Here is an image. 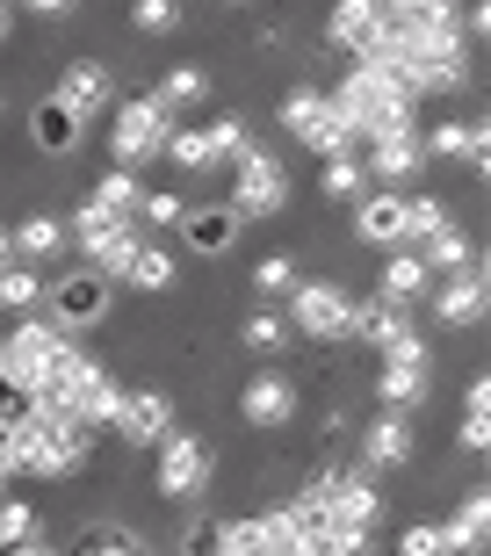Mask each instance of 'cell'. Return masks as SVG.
<instances>
[{
	"label": "cell",
	"mask_w": 491,
	"mask_h": 556,
	"mask_svg": "<svg viewBox=\"0 0 491 556\" xmlns=\"http://www.w3.org/2000/svg\"><path fill=\"white\" fill-rule=\"evenodd\" d=\"M43 304V275L29 261H8L0 268V311H37Z\"/></svg>",
	"instance_id": "d590c367"
},
{
	"label": "cell",
	"mask_w": 491,
	"mask_h": 556,
	"mask_svg": "<svg viewBox=\"0 0 491 556\" xmlns=\"http://www.w3.org/2000/svg\"><path fill=\"white\" fill-rule=\"evenodd\" d=\"M130 22L144 37H166V29H181V0H130Z\"/></svg>",
	"instance_id": "60d3db41"
},
{
	"label": "cell",
	"mask_w": 491,
	"mask_h": 556,
	"mask_svg": "<svg viewBox=\"0 0 491 556\" xmlns=\"http://www.w3.org/2000/svg\"><path fill=\"white\" fill-rule=\"evenodd\" d=\"M289 195H297V188H289V166L275 160V152L246 144L239 160H231V195H225V203L239 210L246 225H261V217H282Z\"/></svg>",
	"instance_id": "5b68a950"
},
{
	"label": "cell",
	"mask_w": 491,
	"mask_h": 556,
	"mask_svg": "<svg viewBox=\"0 0 491 556\" xmlns=\"http://www.w3.org/2000/svg\"><path fill=\"white\" fill-rule=\"evenodd\" d=\"M37 506H29V498H8L0 492V556L8 549H29V542H37Z\"/></svg>",
	"instance_id": "8d00e7d4"
},
{
	"label": "cell",
	"mask_w": 491,
	"mask_h": 556,
	"mask_svg": "<svg viewBox=\"0 0 491 556\" xmlns=\"http://www.w3.org/2000/svg\"><path fill=\"white\" fill-rule=\"evenodd\" d=\"M376 405H383V413H419V405H427V362H383Z\"/></svg>",
	"instance_id": "cb8c5ba5"
},
{
	"label": "cell",
	"mask_w": 491,
	"mask_h": 556,
	"mask_svg": "<svg viewBox=\"0 0 491 556\" xmlns=\"http://www.w3.org/2000/svg\"><path fill=\"white\" fill-rule=\"evenodd\" d=\"M304 556H318V549H304Z\"/></svg>",
	"instance_id": "11a10c76"
},
{
	"label": "cell",
	"mask_w": 491,
	"mask_h": 556,
	"mask_svg": "<svg viewBox=\"0 0 491 556\" xmlns=\"http://www.w3.org/2000/svg\"><path fill=\"white\" fill-rule=\"evenodd\" d=\"M152 102H160L166 116H181V109H203V102H210V73H203V65H174V73H160Z\"/></svg>",
	"instance_id": "4316f807"
},
{
	"label": "cell",
	"mask_w": 491,
	"mask_h": 556,
	"mask_svg": "<svg viewBox=\"0 0 491 556\" xmlns=\"http://www.w3.org/2000/svg\"><path fill=\"white\" fill-rule=\"evenodd\" d=\"M239 413H246V427H289V419L304 413V383L282 369H261L239 391Z\"/></svg>",
	"instance_id": "7c38bea8"
},
{
	"label": "cell",
	"mask_w": 491,
	"mask_h": 556,
	"mask_svg": "<svg viewBox=\"0 0 491 556\" xmlns=\"http://www.w3.org/2000/svg\"><path fill=\"white\" fill-rule=\"evenodd\" d=\"M152 484H160V498H203L210 484V448L196 441V433H166V441H152Z\"/></svg>",
	"instance_id": "ba28073f"
},
{
	"label": "cell",
	"mask_w": 491,
	"mask_h": 556,
	"mask_svg": "<svg viewBox=\"0 0 491 556\" xmlns=\"http://www.w3.org/2000/svg\"><path fill=\"white\" fill-rule=\"evenodd\" d=\"M181 195H166V188H152V195H138V225H181Z\"/></svg>",
	"instance_id": "ee69618b"
},
{
	"label": "cell",
	"mask_w": 491,
	"mask_h": 556,
	"mask_svg": "<svg viewBox=\"0 0 491 556\" xmlns=\"http://www.w3.org/2000/svg\"><path fill=\"white\" fill-rule=\"evenodd\" d=\"M73 413H80V427H95V433H109V427H116V413H123V383H116V376H95V383H87V391H80V405H73Z\"/></svg>",
	"instance_id": "1f68e13d"
},
{
	"label": "cell",
	"mask_w": 491,
	"mask_h": 556,
	"mask_svg": "<svg viewBox=\"0 0 491 556\" xmlns=\"http://www.w3.org/2000/svg\"><path fill=\"white\" fill-rule=\"evenodd\" d=\"M362 166H368V181L412 188V181H419V166H427V138H419V124H412V130H390V138H368L362 144Z\"/></svg>",
	"instance_id": "30bf717a"
},
{
	"label": "cell",
	"mask_w": 491,
	"mask_h": 556,
	"mask_svg": "<svg viewBox=\"0 0 491 556\" xmlns=\"http://www.w3.org/2000/svg\"><path fill=\"white\" fill-rule=\"evenodd\" d=\"M433 296V318L441 326H477L484 318V261H470V268H455L441 289H427Z\"/></svg>",
	"instance_id": "d6986e66"
},
{
	"label": "cell",
	"mask_w": 491,
	"mask_h": 556,
	"mask_svg": "<svg viewBox=\"0 0 491 556\" xmlns=\"http://www.w3.org/2000/svg\"><path fill=\"white\" fill-rule=\"evenodd\" d=\"M275 124L289 130V144H311L318 160H332V152H362L354 116H340V109H332V94H318V87H289L282 109H275Z\"/></svg>",
	"instance_id": "7a4b0ae2"
},
{
	"label": "cell",
	"mask_w": 491,
	"mask_h": 556,
	"mask_svg": "<svg viewBox=\"0 0 491 556\" xmlns=\"http://www.w3.org/2000/svg\"><path fill=\"white\" fill-rule=\"evenodd\" d=\"M419 261H427L433 275H455V268H470V261H477V239L449 217V225L433 231V239H419Z\"/></svg>",
	"instance_id": "83f0119b"
},
{
	"label": "cell",
	"mask_w": 491,
	"mask_h": 556,
	"mask_svg": "<svg viewBox=\"0 0 491 556\" xmlns=\"http://www.w3.org/2000/svg\"><path fill=\"white\" fill-rule=\"evenodd\" d=\"M65 239L87 253V268H102L109 282H123V268H130V253L144 247V231H138V217H109V210H95V203H80L73 217H65Z\"/></svg>",
	"instance_id": "277c9868"
},
{
	"label": "cell",
	"mask_w": 491,
	"mask_h": 556,
	"mask_svg": "<svg viewBox=\"0 0 491 556\" xmlns=\"http://www.w3.org/2000/svg\"><path fill=\"white\" fill-rule=\"evenodd\" d=\"M225 556H267L261 528H253V520H225Z\"/></svg>",
	"instance_id": "bcb514c9"
},
{
	"label": "cell",
	"mask_w": 491,
	"mask_h": 556,
	"mask_svg": "<svg viewBox=\"0 0 491 556\" xmlns=\"http://www.w3.org/2000/svg\"><path fill=\"white\" fill-rule=\"evenodd\" d=\"M398 332H412V311L383 304V296H368V304L354 296V332H348V340H362V348H376V354H383L390 340H398Z\"/></svg>",
	"instance_id": "d4e9b609"
},
{
	"label": "cell",
	"mask_w": 491,
	"mask_h": 556,
	"mask_svg": "<svg viewBox=\"0 0 491 556\" xmlns=\"http://www.w3.org/2000/svg\"><path fill=\"white\" fill-rule=\"evenodd\" d=\"M398 556H455V549L441 535V520H405L398 528Z\"/></svg>",
	"instance_id": "ab89813d"
},
{
	"label": "cell",
	"mask_w": 491,
	"mask_h": 556,
	"mask_svg": "<svg viewBox=\"0 0 491 556\" xmlns=\"http://www.w3.org/2000/svg\"><path fill=\"white\" fill-rule=\"evenodd\" d=\"M318 195H326V203H354V195H368L362 152H332V160L318 166Z\"/></svg>",
	"instance_id": "f546056e"
},
{
	"label": "cell",
	"mask_w": 491,
	"mask_h": 556,
	"mask_svg": "<svg viewBox=\"0 0 491 556\" xmlns=\"http://www.w3.org/2000/svg\"><path fill=\"white\" fill-rule=\"evenodd\" d=\"M210 144H217V160H239V152H246V144H253V138H246V116H210Z\"/></svg>",
	"instance_id": "7bdbcfd3"
},
{
	"label": "cell",
	"mask_w": 491,
	"mask_h": 556,
	"mask_svg": "<svg viewBox=\"0 0 491 556\" xmlns=\"http://www.w3.org/2000/svg\"><path fill=\"white\" fill-rule=\"evenodd\" d=\"M116 289H138V296H166V289H174V253L144 239V247L130 253V268H123V282H116Z\"/></svg>",
	"instance_id": "484cf974"
},
{
	"label": "cell",
	"mask_w": 491,
	"mask_h": 556,
	"mask_svg": "<svg viewBox=\"0 0 491 556\" xmlns=\"http://www.w3.org/2000/svg\"><path fill=\"white\" fill-rule=\"evenodd\" d=\"M455 448H463V455H484V448H491V413H463V427H455Z\"/></svg>",
	"instance_id": "f6af8a7d"
},
{
	"label": "cell",
	"mask_w": 491,
	"mask_h": 556,
	"mask_svg": "<svg viewBox=\"0 0 491 556\" xmlns=\"http://www.w3.org/2000/svg\"><path fill=\"white\" fill-rule=\"evenodd\" d=\"M109 311H116V282H109L102 268H73V275H59V282H43V318L59 332L102 326Z\"/></svg>",
	"instance_id": "8992f818"
},
{
	"label": "cell",
	"mask_w": 491,
	"mask_h": 556,
	"mask_svg": "<svg viewBox=\"0 0 491 556\" xmlns=\"http://www.w3.org/2000/svg\"><path fill=\"white\" fill-rule=\"evenodd\" d=\"M8 239H15V261H59L73 239H65V217H51V210H37V217H22V225H8Z\"/></svg>",
	"instance_id": "7402d4cb"
},
{
	"label": "cell",
	"mask_w": 491,
	"mask_h": 556,
	"mask_svg": "<svg viewBox=\"0 0 491 556\" xmlns=\"http://www.w3.org/2000/svg\"><path fill=\"white\" fill-rule=\"evenodd\" d=\"M51 102L59 109H73V116H109V102H116V73H109L102 59H73L59 73V80H51Z\"/></svg>",
	"instance_id": "8fae6325"
},
{
	"label": "cell",
	"mask_w": 491,
	"mask_h": 556,
	"mask_svg": "<svg viewBox=\"0 0 491 556\" xmlns=\"http://www.w3.org/2000/svg\"><path fill=\"white\" fill-rule=\"evenodd\" d=\"M427 289H433V268L419 261V247H390L383 275H376V296L398 304V311H412V304H427Z\"/></svg>",
	"instance_id": "ac0fdd59"
},
{
	"label": "cell",
	"mask_w": 491,
	"mask_h": 556,
	"mask_svg": "<svg viewBox=\"0 0 491 556\" xmlns=\"http://www.w3.org/2000/svg\"><path fill=\"white\" fill-rule=\"evenodd\" d=\"M239 340H246V354L275 362V354H289V348H297V326H289L282 311H253V318L239 326Z\"/></svg>",
	"instance_id": "f1b7e54d"
},
{
	"label": "cell",
	"mask_w": 491,
	"mask_h": 556,
	"mask_svg": "<svg viewBox=\"0 0 491 556\" xmlns=\"http://www.w3.org/2000/svg\"><path fill=\"white\" fill-rule=\"evenodd\" d=\"M253 528H261V549L267 556H304V528H297V514H289V506L253 514Z\"/></svg>",
	"instance_id": "d6a6232c"
},
{
	"label": "cell",
	"mask_w": 491,
	"mask_h": 556,
	"mask_svg": "<svg viewBox=\"0 0 491 556\" xmlns=\"http://www.w3.org/2000/svg\"><path fill=\"white\" fill-rule=\"evenodd\" d=\"M441 535H449V549H484V535H491V498L470 492L449 520H441Z\"/></svg>",
	"instance_id": "4dcf8cb0"
},
{
	"label": "cell",
	"mask_w": 491,
	"mask_h": 556,
	"mask_svg": "<svg viewBox=\"0 0 491 556\" xmlns=\"http://www.w3.org/2000/svg\"><path fill=\"white\" fill-rule=\"evenodd\" d=\"M8 29H15V8H8V0H0V43H8Z\"/></svg>",
	"instance_id": "f5cc1de1"
},
{
	"label": "cell",
	"mask_w": 491,
	"mask_h": 556,
	"mask_svg": "<svg viewBox=\"0 0 491 556\" xmlns=\"http://www.w3.org/2000/svg\"><path fill=\"white\" fill-rule=\"evenodd\" d=\"M376 22H383V15H376V0H332V8H326V43L354 59V51L376 37Z\"/></svg>",
	"instance_id": "603a6c76"
},
{
	"label": "cell",
	"mask_w": 491,
	"mask_h": 556,
	"mask_svg": "<svg viewBox=\"0 0 491 556\" xmlns=\"http://www.w3.org/2000/svg\"><path fill=\"white\" fill-rule=\"evenodd\" d=\"M225 8H246V0H225Z\"/></svg>",
	"instance_id": "db71d44e"
},
{
	"label": "cell",
	"mask_w": 491,
	"mask_h": 556,
	"mask_svg": "<svg viewBox=\"0 0 491 556\" xmlns=\"http://www.w3.org/2000/svg\"><path fill=\"white\" fill-rule=\"evenodd\" d=\"M138 195H144V188H138V174L109 166L102 181H95V195H87V203H95V210H109V217H138Z\"/></svg>",
	"instance_id": "e575fe53"
},
{
	"label": "cell",
	"mask_w": 491,
	"mask_h": 556,
	"mask_svg": "<svg viewBox=\"0 0 491 556\" xmlns=\"http://www.w3.org/2000/svg\"><path fill=\"white\" fill-rule=\"evenodd\" d=\"M65 332L43 318V311H22V326L0 332V376L8 383H22V391H37L43 383V362H51V348H59Z\"/></svg>",
	"instance_id": "52a82bcc"
},
{
	"label": "cell",
	"mask_w": 491,
	"mask_h": 556,
	"mask_svg": "<svg viewBox=\"0 0 491 556\" xmlns=\"http://www.w3.org/2000/svg\"><path fill=\"white\" fill-rule=\"evenodd\" d=\"M116 116H109V166H123V174H144V166L166 152V130H174V116H166L152 94H130V102H109Z\"/></svg>",
	"instance_id": "3957f363"
},
{
	"label": "cell",
	"mask_w": 491,
	"mask_h": 556,
	"mask_svg": "<svg viewBox=\"0 0 491 556\" xmlns=\"http://www.w3.org/2000/svg\"><path fill=\"white\" fill-rule=\"evenodd\" d=\"M8 556H59V549H51V542L37 535V542H29V549H8Z\"/></svg>",
	"instance_id": "f907efd6"
},
{
	"label": "cell",
	"mask_w": 491,
	"mask_h": 556,
	"mask_svg": "<svg viewBox=\"0 0 491 556\" xmlns=\"http://www.w3.org/2000/svg\"><path fill=\"white\" fill-rule=\"evenodd\" d=\"M22 413H29V391H22V383H8V376H0V427H15Z\"/></svg>",
	"instance_id": "7dc6e473"
},
{
	"label": "cell",
	"mask_w": 491,
	"mask_h": 556,
	"mask_svg": "<svg viewBox=\"0 0 491 556\" xmlns=\"http://www.w3.org/2000/svg\"><path fill=\"white\" fill-rule=\"evenodd\" d=\"M427 152H433V160H470V174H491V138H484V124H463V116H441V124H433V138H427Z\"/></svg>",
	"instance_id": "44dd1931"
},
{
	"label": "cell",
	"mask_w": 491,
	"mask_h": 556,
	"mask_svg": "<svg viewBox=\"0 0 491 556\" xmlns=\"http://www.w3.org/2000/svg\"><path fill=\"white\" fill-rule=\"evenodd\" d=\"M412 455H419V433H412V413H376L362 433V470L383 477V470H405Z\"/></svg>",
	"instance_id": "5bb4252c"
},
{
	"label": "cell",
	"mask_w": 491,
	"mask_h": 556,
	"mask_svg": "<svg viewBox=\"0 0 491 556\" xmlns=\"http://www.w3.org/2000/svg\"><path fill=\"white\" fill-rule=\"evenodd\" d=\"M95 376H102V362H95L87 348H73V340H59V348H51V362H43V383H37L29 397H59V405H80V391L95 383Z\"/></svg>",
	"instance_id": "e0dca14e"
},
{
	"label": "cell",
	"mask_w": 491,
	"mask_h": 556,
	"mask_svg": "<svg viewBox=\"0 0 491 556\" xmlns=\"http://www.w3.org/2000/svg\"><path fill=\"white\" fill-rule=\"evenodd\" d=\"M289 289H297V253H267L261 268H253V296L261 304H282Z\"/></svg>",
	"instance_id": "f35d334b"
},
{
	"label": "cell",
	"mask_w": 491,
	"mask_h": 556,
	"mask_svg": "<svg viewBox=\"0 0 491 556\" xmlns=\"http://www.w3.org/2000/svg\"><path fill=\"white\" fill-rule=\"evenodd\" d=\"M354 239H368V247H405V188H368V195H354Z\"/></svg>",
	"instance_id": "2e32d148"
},
{
	"label": "cell",
	"mask_w": 491,
	"mask_h": 556,
	"mask_svg": "<svg viewBox=\"0 0 491 556\" xmlns=\"http://www.w3.org/2000/svg\"><path fill=\"white\" fill-rule=\"evenodd\" d=\"M95 556H144V549H138V542H130V535H123V528H116V535H109V542H102V549H95Z\"/></svg>",
	"instance_id": "c3c4849f"
},
{
	"label": "cell",
	"mask_w": 491,
	"mask_h": 556,
	"mask_svg": "<svg viewBox=\"0 0 491 556\" xmlns=\"http://www.w3.org/2000/svg\"><path fill=\"white\" fill-rule=\"evenodd\" d=\"M116 441H130V448H152V441H166L174 433V397L166 391H123V413H116Z\"/></svg>",
	"instance_id": "9a60e30c"
},
{
	"label": "cell",
	"mask_w": 491,
	"mask_h": 556,
	"mask_svg": "<svg viewBox=\"0 0 491 556\" xmlns=\"http://www.w3.org/2000/svg\"><path fill=\"white\" fill-rule=\"evenodd\" d=\"M181 556H225V514H203V520H188V535H181Z\"/></svg>",
	"instance_id": "b9f144b4"
},
{
	"label": "cell",
	"mask_w": 491,
	"mask_h": 556,
	"mask_svg": "<svg viewBox=\"0 0 491 556\" xmlns=\"http://www.w3.org/2000/svg\"><path fill=\"white\" fill-rule=\"evenodd\" d=\"M80 138H87V124L73 116V109H59L51 94L29 109V144H37L43 160H65V152H80Z\"/></svg>",
	"instance_id": "ffe728a7"
},
{
	"label": "cell",
	"mask_w": 491,
	"mask_h": 556,
	"mask_svg": "<svg viewBox=\"0 0 491 556\" xmlns=\"http://www.w3.org/2000/svg\"><path fill=\"white\" fill-rule=\"evenodd\" d=\"M188 239V253L196 261H225L231 247H239V231H246V217L231 203H203V210H181V225H174Z\"/></svg>",
	"instance_id": "4fadbf2b"
},
{
	"label": "cell",
	"mask_w": 491,
	"mask_h": 556,
	"mask_svg": "<svg viewBox=\"0 0 491 556\" xmlns=\"http://www.w3.org/2000/svg\"><path fill=\"white\" fill-rule=\"evenodd\" d=\"M289 326H297V340H311V348H348L354 332V289L332 282V275H297V289H289Z\"/></svg>",
	"instance_id": "6da1fadb"
},
{
	"label": "cell",
	"mask_w": 491,
	"mask_h": 556,
	"mask_svg": "<svg viewBox=\"0 0 491 556\" xmlns=\"http://www.w3.org/2000/svg\"><path fill=\"white\" fill-rule=\"evenodd\" d=\"M22 8H29V15H73L80 0H22Z\"/></svg>",
	"instance_id": "681fc988"
},
{
	"label": "cell",
	"mask_w": 491,
	"mask_h": 556,
	"mask_svg": "<svg viewBox=\"0 0 491 556\" xmlns=\"http://www.w3.org/2000/svg\"><path fill=\"white\" fill-rule=\"evenodd\" d=\"M441 225H449V203H441V195H419V188H405V247L433 239Z\"/></svg>",
	"instance_id": "74e56055"
},
{
	"label": "cell",
	"mask_w": 491,
	"mask_h": 556,
	"mask_svg": "<svg viewBox=\"0 0 491 556\" xmlns=\"http://www.w3.org/2000/svg\"><path fill=\"white\" fill-rule=\"evenodd\" d=\"M8 261H15V239H8V225H0V268H8Z\"/></svg>",
	"instance_id": "816d5d0a"
},
{
	"label": "cell",
	"mask_w": 491,
	"mask_h": 556,
	"mask_svg": "<svg viewBox=\"0 0 491 556\" xmlns=\"http://www.w3.org/2000/svg\"><path fill=\"white\" fill-rule=\"evenodd\" d=\"M311 492L326 498V514H340V520H362V528H376V520H383V492H376V477H368L362 463H332Z\"/></svg>",
	"instance_id": "9c48e42d"
},
{
	"label": "cell",
	"mask_w": 491,
	"mask_h": 556,
	"mask_svg": "<svg viewBox=\"0 0 491 556\" xmlns=\"http://www.w3.org/2000/svg\"><path fill=\"white\" fill-rule=\"evenodd\" d=\"M160 160H174V166H188V174H210V166H217V144H210V130H166V152Z\"/></svg>",
	"instance_id": "836d02e7"
}]
</instances>
